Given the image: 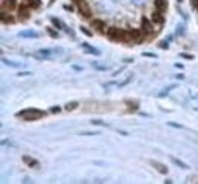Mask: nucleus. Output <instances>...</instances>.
I'll return each instance as SVG.
<instances>
[{
    "label": "nucleus",
    "mask_w": 198,
    "mask_h": 184,
    "mask_svg": "<svg viewBox=\"0 0 198 184\" xmlns=\"http://www.w3.org/2000/svg\"><path fill=\"white\" fill-rule=\"evenodd\" d=\"M17 116L21 117L26 122H32V120H38V119L44 117L46 113L41 111V110H37V108H26V110L17 113Z\"/></svg>",
    "instance_id": "nucleus-1"
},
{
    "label": "nucleus",
    "mask_w": 198,
    "mask_h": 184,
    "mask_svg": "<svg viewBox=\"0 0 198 184\" xmlns=\"http://www.w3.org/2000/svg\"><path fill=\"white\" fill-rule=\"evenodd\" d=\"M107 37L111 40V41H124L125 38V32L122 29H117V28H108L107 29Z\"/></svg>",
    "instance_id": "nucleus-2"
},
{
    "label": "nucleus",
    "mask_w": 198,
    "mask_h": 184,
    "mask_svg": "<svg viewBox=\"0 0 198 184\" xmlns=\"http://www.w3.org/2000/svg\"><path fill=\"white\" fill-rule=\"evenodd\" d=\"M73 3L78 6V9H79V12H81L82 17H85V18L92 17V11H90V6L87 5L85 0H73Z\"/></svg>",
    "instance_id": "nucleus-3"
},
{
    "label": "nucleus",
    "mask_w": 198,
    "mask_h": 184,
    "mask_svg": "<svg viewBox=\"0 0 198 184\" xmlns=\"http://www.w3.org/2000/svg\"><path fill=\"white\" fill-rule=\"evenodd\" d=\"M31 6H26V5H21V6L18 8V18L20 20H28L29 15H31V11H29Z\"/></svg>",
    "instance_id": "nucleus-4"
},
{
    "label": "nucleus",
    "mask_w": 198,
    "mask_h": 184,
    "mask_svg": "<svg viewBox=\"0 0 198 184\" xmlns=\"http://www.w3.org/2000/svg\"><path fill=\"white\" fill-rule=\"evenodd\" d=\"M90 24H92V28H93L96 32H101V34H104V32H105V23H104V21H101V20H93Z\"/></svg>",
    "instance_id": "nucleus-5"
},
{
    "label": "nucleus",
    "mask_w": 198,
    "mask_h": 184,
    "mask_svg": "<svg viewBox=\"0 0 198 184\" xmlns=\"http://www.w3.org/2000/svg\"><path fill=\"white\" fill-rule=\"evenodd\" d=\"M15 8H17V2H15V0H3L2 11H12Z\"/></svg>",
    "instance_id": "nucleus-6"
},
{
    "label": "nucleus",
    "mask_w": 198,
    "mask_h": 184,
    "mask_svg": "<svg viewBox=\"0 0 198 184\" xmlns=\"http://www.w3.org/2000/svg\"><path fill=\"white\" fill-rule=\"evenodd\" d=\"M130 34H131V38H133V41H137V43H140L142 40H143V34L145 32L143 31H139V29H133V31H130Z\"/></svg>",
    "instance_id": "nucleus-7"
},
{
    "label": "nucleus",
    "mask_w": 198,
    "mask_h": 184,
    "mask_svg": "<svg viewBox=\"0 0 198 184\" xmlns=\"http://www.w3.org/2000/svg\"><path fill=\"white\" fill-rule=\"evenodd\" d=\"M142 31L145 34H151L152 32V23L148 18H142Z\"/></svg>",
    "instance_id": "nucleus-8"
},
{
    "label": "nucleus",
    "mask_w": 198,
    "mask_h": 184,
    "mask_svg": "<svg viewBox=\"0 0 198 184\" xmlns=\"http://www.w3.org/2000/svg\"><path fill=\"white\" fill-rule=\"evenodd\" d=\"M154 6H156V9L160 11V12H165L168 8V3H166V0H154Z\"/></svg>",
    "instance_id": "nucleus-9"
},
{
    "label": "nucleus",
    "mask_w": 198,
    "mask_h": 184,
    "mask_svg": "<svg viewBox=\"0 0 198 184\" xmlns=\"http://www.w3.org/2000/svg\"><path fill=\"white\" fill-rule=\"evenodd\" d=\"M152 23H156V24H163V15H162V12L160 11H154L152 12Z\"/></svg>",
    "instance_id": "nucleus-10"
},
{
    "label": "nucleus",
    "mask_w": 198,
    "mask_h": 184,
    "mask_svg": "<svg viewBox=\"0 0 198 184\" xmlns=\"http://www.w3.org/2000/svg\"><path fill=\"white\" fill-rule=\"evenodd\" d=\"M0 18H2V23H5V24H12L14 23V18L11 17L9 14H6V11H2V12H0Z\"/></svg>",
    "instance_id": "nucleus-11"
},
{
    "label": "nucleus",
    "mask_w": 198,
    "mask_h": 184,
    "mask_svg": "<svg viewBox=\"0 0 198 184\" xmlns=\"http://www.w3.org/2000/svg\"><path fill=\"white\" fill-rule=\"evenodd\" d=\"M151 164L154 166V167H156V169L160 172V174H168V167L166 166H165V164H162V163H159V161H151Z\"/></svg>",
    "instance_id": "nucleus-12"
},
{
    "label": "nucleus",
    "mask_w": 198,
    "mask_h": 184,
    "mask_svg": "<svg viewBox=\"0 0 198 184\" xmlns=\"http://www.w3.org/2000/svg\"><path fill=\"white\" fill-rule=\"evenodd\" d=\"M175 87H177V84H171V85H168V87H165V88L159 93V97H165V96H168V94H169Z\"/></svg>",
    "instance_id": "nucleus-13"
},
{
    "label": "nucleus",
    "mask_w": 198,
    "mask_h": 184,
    "mask_svg": "<svg viewBox=\"0 0 198 184\" xmlns=\"http://www.w3.org/2000/svg\"><path fill=\"white\" fill-rule=\"evenodd\" d=\"M18 35L21 38H37V37H38L35 31H23V32H20Z\"/></svg>",
    "instance_id": "nucleus-14"
},
{
    "label": "nucleus",
    "mask_w": 198,
    "mask_h": 184,
    "mask_svg": "<svg viewBox=\"0 0 198 184\" xmlns=\"http://www.w3.org/2000/svg\"><path fill=\"white\" fill-rule=\"evenodd\" d=\"M82 49H84L87 53H93V55H99V53H101L98 49H93L90 44H87V43H82Z\"/></svg>",
    "instance_id": "nucleus-15"
},
{
    "label": "nucleus",
    "mask_w": 198,
    "mask_h": 184,
    "mask_svg": "<svg viewBox=\"0 0 198 184\" xmlns=\"http://www.w3.org/2000/svg\"><path fill=\"white\" fill-rule=\"evenodd\" d=\"M50 55H52L50 50H40L38 53H35V56L38 58V59H47Z\"/></svg>",
    "instance_id": "nucleus-16"
},
{
    "label": "nucleus",
    "mask_w": 198,
    "mask_h": 184,
    "mask_svg": "<svg viewBox=\"0 0 198 184\" xmlns=\"http://www.w3.org/2000/svg\"><path fill=\"white\" fill-rule=\"evenodd\" d=\"M23 161H24V163L28 164V166H31V167H32V166H38V163H37V161H35L34 158H31V157H28V155H24V157H23Z\"/></svg>",
    "instance_id": "nucleus-17"
},
{
    "label": "nucleus",
    "mask_w": 198,
    "mask_h": 184,
    "mask_svg": "<svg viewBox=\"0 0 198 184\" xmlns=\"http://www.w3.org/2000/svg\"><path fill=\"white\" fill-rule=\"evenodd\" d=\"M171 160H172V161H174V163L177 164V166L183 167V169H189V166H188V164H186V163H183V161H181V160H178V158H175V157H172V158H171Z\"/></svg>",
    "instance_id": "nucleus-18"
},
{
    "label": "nucleus",
    "mask_w": 198,
    "mask_h": 184,
    "mask_svg": "<svg viewBox=\"0 0 198 184\" xmlns=\"http://www.w3.org/2000/svg\"><path fill=\"white\" fill-rule=\"evenodd\" d=\"M28 6H31V8H40L41 6V2H40V0H28Z\"/></svg>",
    "instance_id": "nucleus-19"
},
{
    "label": "nucleus",
    "mask_w": 198,
    "mask_h": 184,
    "mask_svg": "<svg viewBox=\"0 0 198 184\" xmlns=\"http://www.w3.org/2000/svg\"><path fill=\"white\" fill-rule=\"evenodd\" d=\"M50 21L53 23V26H55V28H58V29H64L63 23H61V21L58 20V18H55V17H53V18H50Z\"/></svg>",
    "instance_id": "nucleus-20"
},
{
    "label": "nucleus",
    "mask_w": 198,
    "mask_h": 184,
    "mask_svg": "<svg viewBox=\"0 0 198 184\" xmlns=\"http://www.w3.org/2000/svg\"><path fill=\"white\" fill-rule=\"evenodd\" d=\"M76 107H78V102H67V104H66V107H64V108H66L67 111H72V110H75V108H76Z\"/></svg>",
    "instance_id": "nucleus-21"
},
{
    "label": "nucleus",
    "mask_w": 198,
    "mask_h": 184,
    "mask_svg": "<svg viewBox=\"0 0 198 184\" xmlns=\"http://www.w3.org/2000/svg\"><path fill=\"white\" fill-rule=\"evenodd\" d=\"M177 35H180V37L184 35V24H178L177 26Z\"/></svg>",
    "instance_id": "nucleus-22"
},
{
    "label": "nucleus",
    "mask_w": 198,
    "mask_h": 184,
    "mask_svg": "<svg viewBox=\"0 0 198 184\" xmlns=\"http://www.w3.org/2000/svg\"><path fill=\"white\" fill-rule=\"evenodd\" d=\"M46 31H47V34H49L50 37H53V38H56V37H58V32H56L55 29H52V28H47Z\"/></svg>",
    "instance_id": "nucleus-23"
},
{
    "label": "nucleus",
    "mask_w": 198,
    "mask_h": 184,
    "mask_svg": "<svg viewBox=\"0 0 198 184\" xmlns=\"http://www.w3.org/2000/svg\"><path fill=\"white\" fill-rule=\"evenodd\" d=\"M2 61H3L5 64H8V66H11V67H20V64H17V62H11V61H8L6 58H3Z\"/></svg>",
    "instance_id": "nucleus-24"
},
{
    "label": "nucleus",
    "mask_w": 198,
    "mask_h": 184,
    "mask_svg": "<svg viewBox=\"0 0 198 184\" xmlns=\"http://www.w3.org/2000/svg\"><path fill=\"white\" fill-rule=\"evenodd\" d=\"M159 47L160 49H168V41H160L159 43Z\"/></svg>",
    "instance_id": "nucleus-25"
},
{
    "label": "nucleus",
    "mask_w": 198,
    "mask_h": 184,
    "mask_svg": "<svg viewBox=\"0 0 198 184\" xmlns=\"http://www.w3.org/2000/svg\"><path fill=\"white\" fill-rule=\"evenodd\" d=\"M81 32H82V34H85L87 37H93V35H92V32H90L88 29H85V28H81Z\"/></svg>",
    "instance_id": "nucleus-26"
},
{
    "label": "nucleus",
    "mask_w": 198,
    "mask_h": 184,
    "mask_svg": "<svg viewBox=\"0 0 198 184\" xmlns=\"http://www.w3.org/2000/svg\"><path fill=\"white\" fill-rule=\"evenodd\" d=\"M180 56L184 58V59H194V56H192V55H188V53H180Z\"/></svg>",
    "instance_id": "nucleus-27"
},
{
    "label": "nucleus",
    "mask_w": 198,
    "mask_h": 184,
    "mask_svg": "<svg viewBox=\"0 0 198 184\" xmlns=\"http://www.w3.org/2000/svg\"><path fill=\"white\" fill-rule=\"evenodd\" d=\"M60 111H61L60 107H52L50 108V113H60Z\"/></svg>",
    "instance_id": "nucleus-28"
},
{
    "label": "nucleus",
    "mask_w": 198,
    "mask_h": 184,
    "mask_svg": "<svg viewBox=\"0 0 198 184\" xmlns=\"http://www.w3.org/2000/svg\"><path fill=\"white\" fill-rule=\"evenodd\" d=\"M143 56H151V58H156V55H154V53H148V52L143 53Z\"/></svg>",
    "instance_id": "nucleus-29"
},
{
    "label": "nucleus",
    "mask_w": 198,
    "mask_h": 184,
    "mask_svg": "<svg viewBox=\"0 0 198 184\" xmlns=\"http://www.w3.org/2000/svg\"><path fill=\"white\" fill-rule=\"evenodd\" d=\"M93 123H96V125H101V126H104L105 123L104 122H101V120H93Z\"/></svg>",
    "instance_id": "nucleus-30"
},
{
    "label": "nucleus",
    "mask_w": 198,
    "mask_h": 184,
    "mask_svg": "<svg viewBox=\"0 0 198 184\" xmlns=\"http://www.w3.org/2000/svg\"><path fill=\"white\" fill-rule=\"evenodd\" d=\"M178 2H181V0H178Z\"/></svg>",
    "instance_id": "nucleus-31"
},
{
    "label": "nucleus",
    "mask_w": 198,
    "mask_h": 184,
    "mask_svg": "<svg viewBox=\"0 0 198 184\" xmlns=\"http://www.w3.org/2000/svg\"><path fill=\"white\" fill-rule=\"evenodd\" d=\"M197 110H198V108H197Z\"/></svg>",
    "instance_id": "nucleus-32"
}]
</instances>
